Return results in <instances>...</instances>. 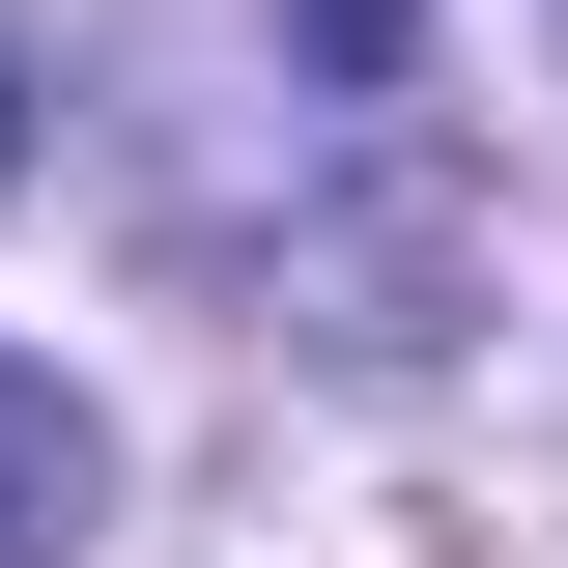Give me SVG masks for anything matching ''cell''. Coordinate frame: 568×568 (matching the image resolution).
<instances>
[{"instance_id":"3957f363","label":"cell","mask_w":568,"mask_h":568,"mask_svg":"<svg viewBox=\"0 0 568 568\" xmlns=\"http://www.w3.org/2000/svg\"><path fill=\"white\" fill-rule=\"evenodd\" d=\"M0 171H29V29H0Z\"/></svg>"},{"instance_id":"6da1fadb","label":"cell","mask_w":568,"mask_h":568,"mask_svg":"<svg viewBox=\"0 0 568 568\" xmlns=\"http://www.w3.org/2000/svg\"><path fill=\"white\" fill-rule=\"evenodd\" d=\"M85 511H114V426H85L58 369H0V568H58Z\"/></svg>"},{"instance_id":"7a4b0ae2","label":"cell","mask_w":568,"mask_h":568,"mask_svg":"<svg viewBox=\"0 0 568 568\" xmlns=\"http://www.w3.org/2000/svg\"><path fill=\"white\" fill-rule=\"evenodd\" d=\"M313 58H342V85H398V0H313Z\"/></svg>"}]
</instances>
